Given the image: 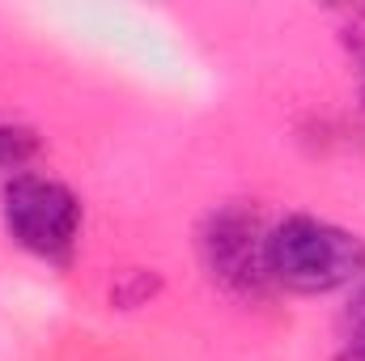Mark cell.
<instances>
[{"instance_id": "obj_1", "label": "cell", "mask_w": 365, "mask_h": 361, "mask_svg": "<svg viewBox=\"0 0 365 361\" xmlns=\"http://www.w3.org/2000/svg\"><path fill=\"white\" fill-rule=\"evenodd\" d=\"M272 289L297 298H327L365 276V238L319 213H284L268 225Z\"/></svg>"}, {"instance_id": "obj_2", "label": "cell", "mask_w": 365, "mask_h": 361, "mask_svg": "<svg viewBox=\"0 0 365 361\" xmlns=\"http://www.w3.org/2000/svg\"><path fill=\"white\" fill-rule=\"evenodd\" d=\"M0 225L17 251L47 268H68L86 234V200L47 171H21L0 183Z\"/></svg>"}, {"instance_id": "obj_3", "label": "cell", "mask_w": 365, "mask_h": 361, "mask_svg": "<svg viewBox=\"0 0 365 361\" xmlns=\"http://www.w3.org/2000/svg\"><path fill=\"white\" fill-rule=\"evenodd\" d=\"M268 217L247 204V200H230L217 204L200 217L195 225V260L204 276L238 298V302H259L272 293V276H268Z\"/></svg>"}, {"instance_id": "obj_4", "label": "cell", "mask_w": 365, "mask_h": 361, "mask_svg": "<svg viewBox=\"0 0 365 361\" xmlns=\"http://www.w3.org/2000/svg\"><path fill=\"white\" fill-rule=\"evenodd\" d=\"M38 153H43V136L21 119L0 115V183L21 175V171H34Z\"/></svg>"}, {"instance_id": "obj_5", "label": "cell", "mask_w": 365, "mask_h": 361, "mask_svg": "<svg viewBox=\"0 0 365 361\" xmlns=\"http://www.w3.org/2000/svg\"><path fill=\"white\" fill-rule=\"evenodd\" d=\"M336 361H365V276L349 289L336 327Z\"/></svg>"}, {"instance_id": "obj_6", "label": "cell", "mask_w": 365, "mask_h": 361, "mask_svg": "<svg viewBox=\"0 0 365 361\" xmlns=\"http://www.w3.org/2000/svg\"><path fill=\"white\" fill-rule=\"evenodd\" d=\"M344 43H349V51H353V64H357V81H361V106H365V9H353V13H349Z\"/></svg>"}]
</instances>
